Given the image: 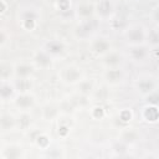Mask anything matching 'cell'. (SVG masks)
<instances>
[{"label": "cell", "instance_id": "obj_1", "mask_svg": "<svg viewBox=\"0 0 159 159\" xmlns=\"http://www.w3.org/2000/svg\"><path fill=\"white\" fill-rule=\"evenodd\" d=\"M148 30L142 24H132L124 29V39L129 46L143 45L147 41Z\"/></svg>", "mask_w": 159, "mask_h": 159}, {"label": "cell", "instance_id": "obj_2", "mask_svg": "<svg viewBox=\"0 0 159 159\" xmlns=\"http://www.w3.org/2000/svg\"><path fill=\"white\" fill-rule=\"evenodd\" d=\"M40 20V12L37 9L32 6H26L20 9L19 11V21L21 24V27L26 31H34L37 27Z\"/></svg>", "mask_w": 159, "mask_h": 159}, {"label": "cell", "instance_id": "obj_3", "mask_svg": "<svg viewBox=\"0 0 159 159\" xmlns=\"http://www.w3.org/2000/svg\"><path fill=\"white\" fill-rule=\"evenodd\" d=\"M58 76L65 84H77L84 78L83 70L77 65H67L62 67Z\"/></svg>", "mask_w": 159, "mask_h": 159}, {"label": "cell", "instance_id": "obj_4", "mask_svg": "<svg viewBox=\"0 0 159 159\" xmlns=\"http://www.w3.org/2000/svg\"><path fill=\"white\" fill-rule=\"evenodd\" d=\"M134 89L137 91L138 94L142 97H149L150 94L155 93L158 89V81L153 76H142L138 77L134 82Z\"/></svg>", "mask_w": 159, "mask_h": 159}, {"label": "cell", "instance_id": "obj_5", "mask_svg": "<svg viewBox=\"0 0 159 159\" xmlns=\"http://www.w3.org/2000/svg\"><path fill=\"white\" fill-rule=\"evenodd\" d=\"M97 27H98V20H96L94 17L82 20L75 29V35L80 40H88L94 35Z\"/></svg>", "mask_w": 159, "mask_h": 159}, {"label": "cell", "instance_id": "obj_6", "mask_svg": "<svg viewBox=\"0 0 159 159\" xmlns=\"http://www.w3.org/2000/svg\"><path fill=\"white\" fill-rule=\"evenodd\" d=\"M89 50L94 56L102 57L112 50V42L107 36H96L91 39Z\"/></svg>", "mask_w": 159, "mask_h": 159}, {"label": "cell", "instance_id": "obj_7", "mask_svg": "<svg viewBox=\"0 0 159 159\" xmlns=\"http://www.w3.org/2000/svg\"><path fill=\"white\" fill-rule=\"evenodd\" d=\"M150 50L147 43L130 46L128 50V57L134 63H144L150 58Z\"/></svg>", "mask_w": 159, "mask_h": 159}, {"label": "cell", "instance_id": "obj_8", "mask_svg": "<svg viewBox=\"0 0 159 159\" xmlns=\"http://www.w3.org/2000/svg\"><path fill=\"white\" fill-rule=\"evenodd\" d=\"M15 107L21 111V112H29L30 109H32L36 104V98L32 93L30 92H21L17 93L15 96V98L12 99Z\"/></svg>", "mask_w": 159, "mask_h": 159}, {"label": "cell", "instance_id": "obj_9", "mask_svg": "<svg viewBox=\"0 0 159 159\" xmlns=\"http://www.w3.org/2000/svg\"><path fill=\"white\" fill-rule=\"evenodd\" d=\"M114 4L112 0H97L94 4V15L101 20H108L114 14Z\"/></svg>", "mask_w": 159, "mask_h": 159}, {"label": "cell", "instance_id": "obj_10", "mask_svg": "<svg viewBox=\"0 0 159 159\" xmlns=\"http://www.w3.org/2000/svg\"><path fill=\"white\" fill-rule=\"evenodd\" d=\"M125 72L120 67H113V68H106L103 72V80L106 83L116 86L124 81Z\"/></svg>", "mask_w": 159, "mask_h": 159}, {"label": "cell", "instance_id": "obj_11", "mask_svg": "<svg viewBox=\"0 0 159 159\" xmlns=\"http://www.w3.org/2000/svg\"><path fill=\"white\" fill-rule=\"evenodd\" d=\"M75 15L80 21L94 17V4L91 1L78 2L75 7Z\"/></svg>", "mask_w": 159, "mask_h": 159}, {"label": "cell", "instance_id": "obj_12", "mask_svg": "<svg viewBox=\"0 0 159 159\" xmlns=\"http://www.w3.org/2000/svg\"><path fill=\"white\" fill-rule=\"evenodd\" d=\"M32 61H34L32 63L35 67L41 68V70H46V68L51 67V65H52V56L48 55L43 48H41L37 52H35Z\"/></svg>", "mask_w": 159, "mask_h": 159}, {"label": "cell", "instance_id": "obj_13", "mask_svg": "<svg viewBox=\"0 0 159 159\" xmlns=\"http://www.w3.org/2000/svg\"><path fill=\"white\" fill-rule=\"evenodd\" d=\"M123 63V56L117 52L111 50L108 53H106L104 56H102V65L106 68H113V67H120V65Z\"/></svg>", "mask_w": 159, "mask_h": 159}, {"label": "cell", "instance_id": "obj_14", "mask_svg": "<svg viewBox=\"0 0 159 159\" xmlns=\"http://www.w3.org/2000/svg\"><path fill=\"white\" fill-rule=\"evenodd\" d=\"M35 66L29 62H20L14 65V77L15 78H30L34 75Z\"/></svg>", "mask_w": 159, "mask_h": 159}, {"label": "cell", "instance_id": "obj_15", "mask_svg": "<svg viewBox=\"0 0 159 159\" xmlns=\"http://www.w3.org/2000/svg\"><path fill=\"white\" fill-rule=\"evenodd\" d=\"M16 94H17V91L15 88L14 82H10V81L0 82V101H4V102L12 101Z\"/></svg>", "mask_w": 159, "mask_h": 159}, {"label": "cell", "instance_id": "obj_16", "mask_svg": "<svg viewBox=\"0 0 159 159\" xmlns=\"http://www.w3.org/2000/svg\"><path fill=\"white\" fill-rule=\"evenodd\" d=\"M142 118L144 122L154 124L158 122L159 119V111H158V106L157 104H147L142 108Z\"/></svg>", "mask_w": 159, "mask_h": 159}, {"label": "cell", "instance_id": "obj_17", "mask_svg": "<svg viewBox=\"0 0 159 159\" xmlns=\"http://www.w3.org/2000/svg\"><path fill=\"white\" fill-rule=\"evenodd\" d=\"M43 50H45L48 55H51L52 57H55V56H61V55H63L65 51H66V46H65V43H63L62 41H60V40H50V41H47V42L45 43Z\"/></svg>", "mask_w": 159, "mask_h": 159}, {"label": "cell", "instance_id": "obj_18", "mask_svg": "<svg viewBox=\"0 0 159 159\" xmlns=\"http://www.w3.org/2000/svg\"><path fill=\"white\" fill-rule=\"evenodd\" d=\"M16 127H17V119L12 114L10 113L0 114V130L10 132V130H14Z\"/></svg>", "mask_w": 159, "mask_h": 159}, {"label": "cell", "instance_id": "obj_19", "mask_svg": "<svg viewBox=\"0 0 159 159\" xmlns=\"http://www.w3.org/2000/svg\"><path fill=\"white\" fill-rule=\"evenodd\" d=\"M14 78V65L7 61H0V82Z\"/></svg>", "mask_w": 159, "mask_h": 159}, {"label": "cell", "instance_id": "obj_20", "mask_svg": "<svg viewBox=\"0 0 159 159\" xmlns=\"http://www.w3.org/2000/svg\"><path fill=\"white\" fill-rule=\"evenodd\" d=\"M138 139H139V133H138L135 129H132V128L124 129V130L122 132V134H120V140L124 142L127 145L137 143Z\"/></svg>", "mask_w": 159, "mask_h": 159}, {"label": "cell", "instance_id": "obj_21", "mask_svg": "<svg viewBox=\"0 0 159 159\" xmlns=\"http://www.w3.org/2000/svg\"><path fill=\"white\" fill-rule=\"evenodd\" d=\"M145 43L149 46V48H157L158 47V45H159V32H158L157 26L147 32V41H145Z\"/></svg>", "mask_w": 159, "mask_h": 159}, {"label": "cell", "instance_id": "obj_22", "mask_svg": "<svg viewBox=\"0 0 159 159\" xmlns=\"http://www.w3.org/2000/svg\"><path fill=\"white\" fill-rule=\"evenodd\" d=\"M2 155H4L5 158H10V159H12V158H19V157L22 155V149H21V147H19V145H9V147H6V148L4 149Z\"/></svg>", "mask_w": 159, "mask_h": 159}, {"label": "cell", "instance_id": "obj_23", "mask_svg": "<svg viewBox=\"0 0 159 159\" xmlns=\"http://www.w3.org/2000/svg\"><path fill=\"white\" fill-rule=\"evenodd\" d=\"M15 84V88L17 92H30V88H31V82H30V78H16V82H14Z\"/></svg>", "mask_w": 159, "mask_h": 159}, {"label": "cell", "instance_id": "obj_24", "mask_svg": "<svg viewBox=\"0 0 159 159\" xmlns=\"http://www.w3.org/2000/svg\"><path fill=\"white\" fill-rule=\"evenodd\" d=\"M77 88H78V92H80L81 94L87 96V94H89V93L92 92V89H93V83H92L91 81L83 78L80 83H77Z\"/></svg>", "mask_w": 159, "mask_h": 159}, {"label": "cell", "instance_id": "obj_25", "mask_svg": "<svg viewBox=\"0 0 159 159\" xmlns=\"http://www.w3.org/2000/svg\"><path fill=\"white\" fill-rule=\"evenodd\" d=\"M50 143H51L50 137H48L47 134H45V133H40V134L35 138V144H36L40 149H48Z\"/></svg>", "mask_w": 159, "mask_h": 159}, {"label": "cell", "instance_id": "obj_26", "mask_svg": "<svg viewBox=\"0 0 159 159\" xmlns=\"http://www.w3.org/2000/svg\"><path fill=\"white\" fill-rule=\"evenodd\" d=\"M127 148H128V145H127L124 142H122V140L119 139L118 142H116V143L113 144L112 150L116 153V155L122 157V155H124V154L127 153Z\"/></svg>", "mask_w": 159, "mask_h": 159}, {"label": "cell", "instance_id": "obj_27", "mask_svg": "<svg viewBox=\"0 0 159 159\" xmlns=\"http://www.w3.org/2000/svg\"><path fill=\"white\" fill-rule=\"evenodd\" d=\"M58 116V109L53 106H47L43 108V118L46 120H51Z\"/></svg>", "mask_w": 159, "mask_h": 159}, {"label": "cell", "instance_id": "obj_28", "mask_svg": "<svg viewBox=\"0 0 159 159\" xmlns=\"http://www.w3.org/2000/svg\"><path fill=\"white\" fill-rule=\"evenodd\" d=\"M118 118H119V120L123 122V123H128V122H130L132 118H133V113H132L130 108H123V109L119 112Z\"/></svg>", "mask_w": 159, "mask_h": 159}, {"label": "cell", "instance_id": "obj_29", "mask_svg": "<svg viewBox=\"0 0 159 159\" xmlns=\"http://www.w3.org/2000/svg\"><path fill=\"white\" fill-rule=\"evenodd\" d=\"M104 114H106V112H104V109H103L101 106H94V107L91 109V117H92L93 119H96V120L102 119V118L104 117Z\"/></svg>", "mask_w": 159, "mask_h": 159}, {"label": "cell", "instance_id": "obj_30", "mask_svg": "<svg viewBox=\"0 0 159 159\" xmlns=\"http://www.w3.org/2000/svg\"><path fill=\"white\" fill-rule=\"evenodd\" d=\"M56 6L60 11H67L71 7V0H56Z\"/></svg>", "mask_w": 159, "mask_h": 159}, {"label": "cell", "instance_id": "obj_31", "mask_svg": "<svg viewBox=\"0 0 159 159\" xmlns=\"http://www.w3.org/2000/svg\"><path fill=\"white\" fill-rule=\"evenodd\" d=\"M30 116L27 114V112H22V114L20 116L19 120H17V125L22 127V128H26L29 124H30Z\"/></svg>", "mask_w": 159, "mask_h": 159}, {"label": "cell", "instance_id": "obj_32", "mask_svg": "<svg viewBox=\"0 0 159 159\" xmlns=\"http://www.w3.org/2000/svg\"><path fill=\"white\" fill-rule=\"evenodd\" d=\"M7 41H9V35H7V32H6L5 30L0 29V48L4 47V46L7 43Z\"/></svg>", "mask_w": 159, "mask_h": 159}, {"label": "cell", "instance_id": "obj_33", "mask_svg": "<svg viewBox=\"0 0 159 159\" xmlns=\"http://www.w3.org/2000/svg\"><path fill=\"white\" fill-rule=\"evenodd\" d=\"M150 17H152V20L154 21V24L157 25V24H158V20H159V6H158V5H155V6L152 9Z\"/></svg>", "mask_w": 159, "mask_h": 159}, {"label": "cell", "instance_id": "obj_34", "mask_svg": "<svg viewBox=\"0 0 159 159\" xmlns=\"http://www.w3.org/2000/svg\"><path fill=\"white\" fill-rule=\"evenodd\" d=\"M68 133H70V128H68L67 125L63 124V125H60V127H58V135H60V137H63V138H65V137H67Z\"/></svg>", "mask_w": 159, "mask_h": 159}, {"label": "cell", "instance_id": "obj_35", "mask_svg": "<svg viewBox=\"0 0 159 159\" xmlns=\"http://www.w3.org/2000/svg\"><path fill=\"white\" fill-rule=\"evenodd\" d=\"M7 9V2L6 0H0V15H2Z\"/></svg>", "mask_w": 159, "mask_h": 159}, {"label": "cell", "instance_id": "obj_36", "mask_svg": "<svg viewBox=\"0 0 159 159\" xmlns=\"http://www.w3.org/2000/svg\"><path fill=\"white\" fill-rule=\"evenodd\" d=\"M129 1H132V2H138V1H142V0H129Z\"/></svg>", "mask_w": 159, "mask_h": 159}, {"label": "cell", "instance_id": "obj_37", "mask_svg": "<svg viewBox=\"0 0 159 159\" xmlns=\"http://www.w3.org/2000/svg\"><path fill=\"white\" fill-rule=\"evenodd\" d=\"M0 147H1V140H0Z\"/></svg>", "mask_w": 159, "mask_h": 159}]
</instances>
